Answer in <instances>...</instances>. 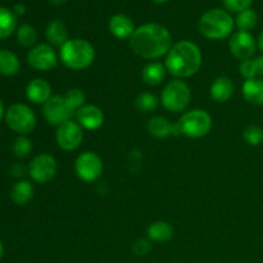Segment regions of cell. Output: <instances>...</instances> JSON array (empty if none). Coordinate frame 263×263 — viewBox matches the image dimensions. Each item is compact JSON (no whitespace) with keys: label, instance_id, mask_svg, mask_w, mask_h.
Segmentation results:
<instances>
[{"label":"cell","instance_id":"1","mask_svg":"<svg viewBox=\"0 0 263 263\" xmlns=\"http://www.w3.org/2000/svg\"><path fill=\"white\" fill-rule=\"evenodd\" d=\"M174 45L168 28L161 23H145L139 26L130 37V48L135 55L146 61L166 57Z\"/></svg>","mask_w":263,"mask_h":263},{"label":"cell","instance_id":"2","mask_svg":"<svg viewBox=\"0 0 263 263\" xmlns=\"http://www.w3.org/2000/svg\"><path fill=\"white\" fill-rule=\"evenodd\" d=\"M202 50L190 40L174 43L164 59L167 72L179 80L189 79L198 73L202 67Z\"/></svg>","mask_w":263,"mask_h":263},{"label":"cell","instance_id":"3","mask_svg":"<svg viewBox=\"0 0 263 263\" xmlns=\"http://www.w3.org/2000/svg\"><path fill=\"white\" fill-rule=\"evenodd\" d=\"M235 20L230 13L221 8L207 10L198 22V30L208 40H222L234 33Z\"/></svg>","mask_w":263,"mask_h":263},{"label":"cell","instance_id":"4","mask_svg":"<svg viewBox=\"0 0 263 263\" xmlns=\"http://www.w3.org/2000/svg\"><path fill=\"white\" fill-rule=\"evenodd\" d=\"M61 62L72 71L89 68L95 59V49L85 39H69L59 50Z\"/></svg>","mask_w":263,"mask_h":263},{"label":"cell","instance_id":"5","mask_svg":"<svg viewBox=\"0 0 263 263\" xmlns=\"http://www.w3.org/2000/svg\"><path fill=\"white\" fill-rule=\"evenodd\" d=\"M179 133L190 139L207 136L212 130V117L204 109H192L182 115L177 122Z\"/></svg>","mask_w":263,"mask_h":263},{"label":"cell","instance_id":"6","mask_svg":"<svg viewBox=\"0 0 263 263\" xmlns=\"http://www.w3.org/2000/svg\"><path fill=\"white\" fill-rule=\"evenodd\" d=\"M192 100V90L184 80L175 79L166 84L161 94V103L171 113L184 112Z\"/></svg>","mask_w":263,"mask_h":263},{"label":"cell","instance_id":"7","mask_svg":"<svg viewBox=\"0 0 263 263\" xmlns=\"http://www.w3.org/2000/svg\"><path fill=\"white\" fill-rule=\"evenodd\" d=\"M5 122L8 127L20 135H28L36 127V115L28 105L17 104L10 105L5 112Z\"/></svg>","mask_w":263,"mask_h":263},{"label":"cell","instance_id":"8","mask_svg":"<svg viewBox=\"0 0 263 263\" xmlns=\"http://www.w3.org/2000/svg\"><path fill=\"white\" fill-rule=\"evenodd\" d=\"M103 161L95 152H84L79 154L74 161V172L77 177L84 182H94L102 176Z\"/></svg>","mask_w":263,"mask_h":263},{"label":"cell","instance_id":"9","mask_svg":"<svg viewBox=\"0 0 263 263\" xmlns=\"http://www.w3.org/2000/svg\"><path fill=\"white\" fill-rule=\"evenodd\" d=\"M84 128L73 120L63 122L57 127L55 141L57 145L64 152H73L82 144Z\"/></svg>","mask_w":263,"mask_h":263},{"label":"cell","instance_id":"10","mask_svg":"<svg viewBox=\"0 0 263 263\" xmlns=\"http://www.w3.org/2000/svg\"><path fill=\"white\" fill-rule=\"evenodd\" d=\"M57 161L53 156L48 153L37 154L28 166V175L36 184H48L54 179L57 174Z\"/></svg>","mask_w":263,"mask_h":263},{"label":"cell","instance_id":"11","mask_svg":"<svg viewBox=\"0 0 263 263\" xmlns=\"http://www.w3.org/2000/svg\"><path fill=\"white\" fill-rule=\"evenodd\" d=\"M43 116L49 125L58 127L66 121L72 120V116H74V112L67 104L63 95H53L43 105Z\"/></svg>","mask_w":263,"mask_h":263},{"label":"cell","instance_id":"12","mask_svg":"<svg viewBox=\"0 0 263 263\" xmlns=\"http://www.w3.org/2000/svg\"><path fill=\"white\" fill-rule=\"evenodd\" d=\"M27 62L31 68L46 72L55 68L58 64V55L53 46L49 44H37L27 54Z\"/></svg>","mask_w":263,"mask_h":263},{"label":"cell","instance_id":"13","mask_svg":"<svg viewBox=\"0 0 263 263\" xmlns=\"http://www.w3.org/2000/svg\"><path fill=\"white\" fill-rule=\"evenodd\" d=\"M230 53L239 61H247L254 57L257 49V41L253 35L247 31H236L230 36L229 41Z\"/></svg>","mask_w":263,"mask_h":263},{"label":"cell","instance_id":"14","mask_svg":"<svg viewBox=\"0 0 263 263\" xmlns=\"http://www.w3.org/2000/svg\"><path fill=\"white\" fill-rule=\"evenodd\" d=\"M76 122L84 130L95 131L100 128L104 123V113L98 105L85 104L74 113Z\"/></svg>","mask_w":263,"mask_h":263},{"label":"cell","instance_id":"15","mask_svg":"<svg viewBox=\"0 0 263 263\" xmlns=\"http://www.w3.org/2000/svg\"><path fill=\"white\" fill-rule=\"evenodd\" d=\"M108 28H109L110 33L120 40H126V39L130 40V37L136 30L133 18L122 14V13H118V14L110 17L109 22H108Z\"/></svg>","mask_w":263,"mask_h":263},{"label":"cell","instance_id":"16","mask_svg":"<svg viewBox=\"0 0 263 263\" xmlns=\"http://www.w3.org/2000/svg\"><path fill=\"white\" fill-rule=\"evenodd\" d=\"M26 97L33 104H45L53 95L51 86L44 79H33L26 86Z\"/></svg>","mask_w":263,"mask_h":263},{"label":"cell","instance_id":"17","mask_svg":"<svg viewBox=\"0 0 263 263\" xmlns=\"http://www.w3.org/2000/svg\"><path fill=\"white\" fill-rule=\"evenodd\" d=\"M146 130H148L149 135L153 136L156 139H166L171 135H179V127L177 123H172L171 121L167 120L166 117L162 116H156V117L151 118L146 125Z\"/></svg>","mask_w":263,"mask_h":263},{"label":"cell","instance_id":"18","mask_svg":"<svg viewBox=\"0 0 263 263\" xmlns=\"http://www.w3.org/2000/svg\"><path fill=\"white\" fill-rule=\"evenodd\" d=\"M235 91V85L233 80L228 76H220L211 84L210 95L216 103H226L233 98Z\"/></svg>","mask_w":263,"mask_h":263},{"label":"cell","instance_id":"19","mask_svg":"<svg viewBox=\"0 0 263 263\" xmlns=\"http://www.w3.org/2000/svg\"><path fill=\"white\" fill-rule=\"evenodd\" d=\"M146 235L151 241L167 243L174 238V228L167 221H154L146 229Z\"/></svg>","mask_w":263,"mask_h":263},{"label":"cell","instance_id":"20","mask_svg":"<svg viewBox=\"0 0 263 263\" xmlns=\"http://www.w3.org/2000/svg\"><path fill=\"white\" fill-rule=\"evenodd\" d=\"M241 94L251 104L263 105V79L246 80L241 86Z\"/></svg>","mask_w":263,"mask_h":263},{"label":"cell","instance_id":"21","mask_svg":"<svg viewBox=\"0 0 263 263\" xmlns=\"http://www.w3.org/2000/svg\"><path fill=\"white\" fill-rule=\"evenodd\" d=\"M35 195L33 185L27 180H20L15 182L10 190V199L17 205H26L32 200Z\"/></svg>","mask_w":263,"mask_h":263},{"label":"cell","instance_id":"22","mask_svg":"<svg viewBox=\"0 0 263 263\" xmlns=\"http://www.w3.org/2000/svg\"><path fill=\"white\" fill-rule=\"evenodd\" d=\"M167 69L161 62H151L141 71V79L148 86H157L162 84L166 77Z\"/></svg>","mask_w":263,"mask_h":263},{"label":"cell","instance_id":"23","mask_svg":"<svg viewBox=\"0 0 263 263\" xmlns=\"http://www.w3.org/2000/svg\"><path fill=\"white\" fill-rule=\"evenodd\" d=\"M45 36L46 40H48L51 45L59 46V48L69 40L67 26L64 25V22H62L61 20H54L51 21V22H49V25L46 26Z\"/></svg>","mask_w":263,"mask_h":263},{"label":"cell","instance_id":"24","mask_svg":"<svg viewBox=\"0 0 263 263\" xmlns=\"http://www.w3.org/2000/svg\"><path fill=\"white\" fill-rule=\"evenodd\" d=\"M21 62L13 51L2 49L0 50V74L3 76H14L18 73Z\"/></svg>","mask_w":263,"mask_h":263},{"label":"cell","instance_id":"25","mask_svg":"<svg viewBox=\"0 0 263 263\" xmlns=\"http://www.w3.org/2000/svg\"><path fill=\"white\" fill-rule=\"evenodd\" d=\"M17 28V15L13 10L0 7V40L12 36Z\"/></svg>","mask_w":263,"mask_h":263},{"label":"cell","instance_id":"26","mask_svg":"<svg viewBox=\"0 0 263 263\" xmlns=\"http://www.w3.org/2000/svg\"><path fill=\"white\" fill-rule=\"evenodd\" d=\"M17 35V41L21 46L23 48H33L37 41V32H36L35 27L31 26L30 23H23L15 31Z\"/></svg>","mask_w":263,"mask_h":263},{"label":"cell","instance_id":"27","mask_svg":"<svg viewBox=\"0 0 263 263\" xmlns=\"http://www.w3.org/2000/svg\"><path fill=\"white\" fill-rule=\"evenodd\" d=\"M257 23H258V14L253 9L243 10V12L238 13L235 18V26L239 31L251 32L253 28H256Z\"/></svg>","mask_w":263,"mask_h":263},{"label":"cell","instance_id":"28","mask_svg":"<svg viewBox=\"0 0 263 263\" xmlns=\"http://www.w3.org/2000/svg\"><path fill=\"white\" fill-rule=\"evenodd\" d=\"M161 100L156 97L154 94L148 91L140 92V94L136 97L135 99V107L139 112L143 113H151L153 110H156V108L158 107V103Z\"/></svg>","mask_w":263,"mask_h":263},{"label":"cell","instance_id":"29","mask_svg":"<svg viewBox=\"0 0 263 263\" xmlns=\"http://www.w3.org/2000/svg\"><path fill=\"white\" fill-rule=\"evenodd\" d=\"M64 99H66L67 104L69 105L72 110L76 113V110H79L82 105H85L86 102V97H85L84 91L81 89H69L67 90L66 94L63 95Z\"/></svg>","mask_w":263,"mask_h":263},{"label":"cell","instance_id":"30","mask_svg":"<svg viewBox=\"0 0 263 263\" xmlns=\"http://www.w3.org/2000/svg\"><path fill=\"white\" fill-rule=\"evenodd\" d=\"M12 151L17 158H26L32 152V143L27 136L20 135L13 143Z\"/></svg>","mask_w":263,"mask_h":263},{"label":"cell","instance_id":"31","mask_svg":"<svg viewBox=\"0 0 263 263\" xmlns=\"http://www.w3.org/2000/svg\"><path fill=\"white\" fill-rule=\"evenodd\" d=\"M243 138L251 146H258L263 143V128L257 125L248 126L244 130Z\"/></svg>","mask_w":263,"mask_h":263},{"label":"cell","instance_id":"32","mask_svg":"<svg viewBox=\"0 0 263 263\" xmlns=\"http://www.w3.org/2000/svg\"><path fill=\"white\" fill-rule=\"evenodd\" d=\"M223 5L228 9V12L240 13L243 10L251 9L253 0H222Z\"/></svg>","mask_w":263,"mask_h":263},{"label":"cell","instance_id":"33","mask_svg":"<svg viewBox=\"0 0 263 263\" xmlns=\"http://www.w3.org/2000/svg\"><path fill=\"white\" fill-rule=\"evenodd\" d=\"M239 72H240V74L246 80L257 79V71H256V64H254V58L247 59V61L240 62V66H239Z\"/></svg>","mask_w":263,"mask_h":263},{"label":"cell","instance_id":"34","mask_svg":"<svg viewBox=\"0 0 263 263\" xmlns=\"http://www.w3.org/2000/svg\"><path fill=\"white\" fill-rule=\"evenodd\" d=\"M151 248H152V246H151V240H149V239H139V240H136L133 246L134 253L139 257L146 256V254L151 252Z\"/></svg>","mask_w":263,"mask_h":263},{"label":"cell","instance_id":"35","mask_svg":"<svg viewBox=\"0 0 263 263\" xmlns=\"http://www.w3.org/2000/svg\"><path fill=\"white\" fill-rule=\"evenodd\" d=\"M10 174H12L13 177H17V179H22L23 176L26 175V167L23 166V164H14V166H12V168H10Z\"/></svg>","mask_w":263,"mask_h":263},{"label":"cell","instance_id":"36","mask_svg":"<svg viewBox=\"0 0 263 263\" xmlns=\"http://www.w3.org/2000/svg\"><path fill=\"white\" fill-rule=\"evenodd\" d=\"M254 64H256L257 77H258V79H263V55L256 57V58H254Z\"/></svg>","mask_w":263,"mask_h":263},{"label":"cell","instance_id":"37","mask_svg":"<svg viewBox=\"0 0 263 263\" xmlns=\"http://www.w3.org/2000/svg\"><path fill=\"white\" fill-rule=\"evenodd\" d=\"M26 12H27V8H26V5L23 4V3H17V4H14V7H13V13H14L17 17H22V15L26 14Z\"/></svg>","mask_w":263,"mask_h":263},{"label":"cell","instance_id":"38","mask_svg":"<svg viewBox=\"0 0 263 263\" xmlns=\"http://www.w3.org/2000/svg\"><path fill=\"white\" fill-rule=\"evenodd\" d=\"M257 46H258L259 50L263 53V31H261V33L258 35V39H257Z\"/></svg>","mask_w":263,"mask_h":263},{"label":"cell","instance_id":"39","mask_svg":"<svg viewBox=\"0 0 263 263\" xmlns=\"http://www.w3.org/2000/svg\"><path fill=\"white\" fill-rule=\"evenodd\" d=\"M49 2H50L53 5H55V7H61V5L66 4L68 0H49Z\"/></svg>","mask_w":263,"mask_h":263},{"label":"cell","instance_id":"40","mask_svg":"<svg viewBox=\"0 0 263 263\" xmlns=\"http://www.w3.org/2000/svg\"><path fill=\"white\" fill-rule=\"evenodd\" d=\"M3 117H4V105H3V102L0 100V122H2Z\"/></svg>","mask_w":263,"mask_h":263},{"label":"cell","instance_id":"41","mask_svg":"<svg viewBox=\"0 0 263 263\" xmlns=\"http://www.w3.org/2000/svg\"><path fill=\"white\" fill-rule=\"evenodd\" d=\"M3 254H4V246H3L2 240H0V259H2Z\"/></svg>","mask_w":263,"mask_h":263},{"label":"cell","instance_id":"42","mask_svg":"<svg viewBox=\"0 0 263 263\" xmlns=\"http://www.w3.org/2000/svg\"><path fill=\"white\" fill-rule=\"evenodd\" d=\"M153 3H156V4H164V3L170 2V0H152Z\"/></svg>","mask_w":263,"mask_h":263}]
</instances>
